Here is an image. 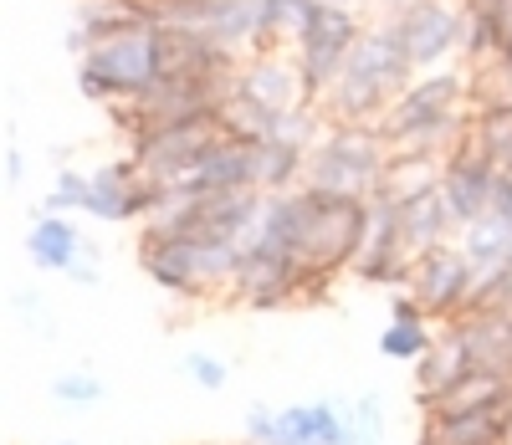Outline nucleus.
<instances>
[{"label": "nucleus", "mask_w": 512, "mask_h": 445, "mask_svg": "<svg viewBox=\"0 0 512 445\" xmlns=\"http://www.w3.org/2000/svg\"><path fill=\"white\" fill-rule=\"evenodd\" d=\"M466 369H472V353H466L456 323H446V333L415 359V394H420V399H431V394H441L446 384H456Z\"/></svg>", "instance_id": "nucleus-22"}, {"label": "nucleus", "mask_w": 512, "mask_h": 445, "mask_svg": "<svg viewBox=\"0 0 512 445\" xmlns=\"http://www.w3.org/2000/svg\"><path fill=\"white\" fill-rule=\"evenodd\" d=\"M441 169H446V154L441 149H395L390 154V164H384V174H379V200H395V205H405V200H420V195H431V190H441Z\"/></svg>", "instance_id": "nucleus-17"}, {"label": "nucleus", "mask_w": 512, "mask_h": 445, "mask_svg": "<svg viewBox=\"0 0 512 445\" xmlns=\"http://www.w3.org/2000/svg\"><path fill=\"white\" fill-rule=\"evenodd\" d=\"M159 82V36L154 21L118 26L93 41V52L77 62V87L93 103H134Z\"/></svg>", "instance_id": "nucleus-5"}, {"label": "nucleus", "mask_w": 512, "mask_h": 445, "mask_svg": "<svg viewBox=\"0 0 512 445\" xmlns=\"http://www.w3.org/2000/svg\"><path fill=\"white\" fill-rule=\"evenodd\" d=\"M221 118H195V123H169V128H154V133H139L134 139V164L159 185H175L180 174L221 139Z\"/></svg>", "instance_id": "nucleus-10"}, {"label": "nucleus", "mask_w": 512, "mask_h": 445, "mask_svg": "<svg viewBox=\"0 0 512 445\" xmlns=\"http://www.w3.org/2000/svg\"><path fill=\"white\" fill-rule=\"evenodd\" d=\"M62 445H77V440H62Z\"/></svg>", "instance_id": "nucleus-39"}, {"label": "nucleus", "mask_w": 512, "mask_h": 445, "mask_svg": "<svg viewBox=\"0 0 512 445\" xmlns=\"http://www.w3.org/2000/svg\"><path fill=\"white\" fill-rule=\"evenodd\" d=\"M497 164L466 139V128H461V139L446 149V169H441V200L451 205L456 215V226H472V220H482L492 210V190H497Z\"/></svg>", "instance_id": "nucleus-11"}, {"label": "nucleus", "mask_w": 512, "mask_h": 445, "mask_svg": "<svg viewBox=\"0 0 512 445\" xmlns=\"http://www.w3.org/2000/svg\"><path fill=\"white\" fill-rule=\"evenodd\" d=\"M88 200H93V174H77V169H62L57 174V185H52V195L41 200V210H88Z\"/></svg>", "instance_id": "nucleus-28"}, {"label": "nucleus", "mask_w": 512, "mask_h": 445, "mask_svg": "<svg viewBox=\"0 0 512 445\" xmlns=\"http://www.w3.org/2000/svg\"><path fill=\"white\" fill-rule=\"evenodd\" d=\"M405 287H410V297H415L431 318L456 323V318L466 313V297H472V287H477V266L466 261V251H461V246H451V241H446V246L425 251V256L410 266Z\"/></svg>", "instance_id": "nucleus-9"}, {"label": "nucleus", "mask_w": 512, "mask_h": 445, "mask_svg": "<svg viewBox=\"0 0 512 445\" xmlns=\"http://www.w3.org/2000/svg\"><path fill=\"white\" fill-rule=\"evenodd\" d=\"M21 174H26V154L11 144V149H6V180H21Z\"/></svg>", "instance_id": "nucleus-35"}, {"label": "nucleus", "mask_w": 512, "mask_h": 445, "mask_svg": "<svg viewBox=\"0 0 512 445\" xmlns=\"http://www.w3.org/2000/svg\"><path fill=\"white\" fill-rule=\"evenodd\" d=\"M431 343L436 338H431V328H425V323H395L390 318V328L379 333V353H384V359H420Z\"/></svg>", "instance_id": "nucleus-25"}, {"label": "nucleus", "mask_w": 512, "mask_h": 445, "mask_svg": "<svg viewBox=\"0 0 512 445\" xmlns=\"http://www.w3.org/2000/svg\"><path fill=\"white\" fill-rule=\"evenodd\" d=\"M359 36H364L359 11H344V6H328V0H323L318 21L308 26L303 47H297V67H303V82H308L313 103H318V98L328 93V87L338 82L344 62H349V57H354V47H359Z\"/></svg>", "instance_id": "nucleus-8"}, {"label": "nucleus", "mask_w": 512, "mask_h": 445, "mask_svg": "<svg viewBox=\"0 0 512 445\" xmlns=\"http://www.w3.org/2000/svg\"><path fill=\"white\" fill-rule=\"evenodd\" d=\"M379 6H390V11H400V6H405V0H379Z\"/></svg>", "instance_id": "nucleus-37"}, {"label": "nucleus", "mask_w": 512, "mask_h": 445, "mask_svg": "<svg viewBox=\"0 0 512 445\" xmlns=\"http://www.w3.org/2000/svg\"><path fill=\"white\" fill-rule=\"evenodd\" d=\"M461 26L466 6H456V0H405L400 11H390V31L400 36L415 72H431L451 52H461Z\"/></svg>", "instance_id": "nucleus-7"}, {"label": "nucleus", "mask_w": 512, "mask_h": 445, "mask_svg": "<svg viewBox=\"0 0 512 445\" xmlns=\"http://www.w3.org/2000/svg\"><path fill=\"white\" fill-rule=\"evenodd\" d=\"M461 52L472 57V67L477 62H487V57H497V36H492V21H487V11L477 6V0H466V26H461Z\"/></svg>", "instance_id": "nucleus-27"}, {"label": "nucleus", "mask_w": 512, "mask_h": 445, "mask_svg": "<svg viewBox=\"0 0 512 445\" xmlns=\"http://www.w3.org/2000/svg\"><path fill=\"white\" fill-rule=\"evenodd\" d=\"M410 246H405V231H400V205L395 200H369V231H364V246L354 256V272L364 282H405L410 277Z\"/></svg>", "instance_id": "nucleus-14"}, {"label": "nucleus", "mask_w": 512, "mask_h": 445, "mask_svg": "<svg viewBox=\"0 0 512 445\" xmlns=\"http://www.w3.org/2000/svg\"><path fill=\"white\" fill-rule=\"evenodd\" d=\"M492 21V36H497V57H512V0H477Z\"/></svg>", "instance_id": "nucleus-32"}, {"label": "nucleus", "mask_w": 512, "mask_h": 445, "mask_svg": "<svg viewBox=\"0 0 512 445\" xmlns=\"http://www.w3.org/2000/svg\"><path fill=\"white\" fill-rule=\"evenodd\" d=\"M410 82H415V62L405 57L400 36L384 21V26H364L354 57L344 62L338 82L318 103H323L328 123H379Z\"/></svg>", "instance_id": "nucleus-2"}, {"label": "nucleus", "mask_w": 512, "mask_h": 445, "mask_svg": "<svg viewBox=\"0 0 512 445\" xmlns=\"http://www.w3.org/2000/svg\"><path fill=\"white\" fill-rule=\"evenodd\" d=\"M349 430H354V445H379L384 440V405L379 394H359L349 405Z\"/></svg>", "instance_id": "nucleus-30"}, {"label": "nucleus", "mask_w": 512, "mask_h": 445, "mask_svg": "<svg viewBox=\"0 0 512 445\" xmlns=\"http://www.w3.org/2000/svg\"><path fill=\"white\" fill-rule=\"evenodd\" d=\"M487 215H497L507 226V236H512V174H497V190H492V210Z\"/></svg>", "instance_id": "nucleus-34"}, {"label": "nucleus", "mask_w": 512, "mask_h": 445, "mask_svg": "<svg viewBox=\"0 0 512 445\" xmlns=\"http://www.w3.org/2000/svg\"><path fill=\"white\" fill-rule=\"evenodd\" d=\"M139 6H154V0H139Z\"/></svg>", "instance_id": "nucleus-38"}, {"label": "nucleus", "mask_w": 512, "mask_h": 445, "mask_svg": "<svg viewBox=\"0 0 512 445\" xmlns=\"http://www.w3.org/2000/svg\"><path fill=\"white\" fill-rule=\"evenodd\" d=\"M369 231V200L359 195H328V190H282L267 195L262 220L251 231V246L287 251L308 266L313 277H333L354 266Z\"/></svg>", "instance_id": "nucleus-1"}, {"label": "nucleus", "mask_w": 512, "mask_h": 445, "mask_svg": "<svg viewBox=\"0 0 512 445\" xmlns=\"http://www.w3.org/2000/svg\"><path fill=\"white\" fill-rule=\"evenodd\" d=\"M256 164H262V190L282 195V190H303V169H308V149L292 139H262L256 144Z\"/></svg>", "instance_id": "nucleus-23"}, {"label": "nucleus", "mask_w": 512, "mask_h": 445, "mask_svg": "<svg viewBox=\"0 0 512 445\" xmlns=\"http://www.w3.org/2000/svg\"><path fill=\"white\" fill-rule=\"evenodd\" d=\"M272 425H277V410H267V405H251L246 410V435L256 445H272Z\"/></svg>", "instance_id": "nucleus-33"}, {"label": "nucleus", "mask_w": 512, "mask_h": 445, "mask_svg": "<svg viewBox=\"0 0 512 445\" xmlns=\"http://www.w3.org/2000/svg\"><path fill=\"white\" fill-rule=\"evenodd\" d=\"M512 394V379L507 374H492V369H466L456 384H446L441 394H431V399H420L425 405V415H477V410H492V405H502V399Z\"/></svg>", "instance_id": "nucleus-18"}, {"label": "nucleus", "mask_w": 512, "mask_h": 445, "mask_svg": "<svg viewBox=\"0 0 512 445\" xmlns=\"http://www.w3.org/2000/svg\"><path fill=\"white\" fill-rule=\"evenodd\" d=\"M246 246H216L195 236H144L139 266L154 277V287L175 297H200L210 287H231Z\"/></svg>", "instance_id": "nucleus-6"}, {"label": "nucleus", "mask_w": 512, "mask_h": 445, "mask_svg": "<svg viewBox=\"0 0 512 445\" xmlns=\"http://www.w3.org/2000/svg\"><path fill=\"white\" fill-rule=\"evenodd\" d=\"M456 333L472 353V369H492L512 379V313H497V307H482V313H461Z\"/></svg>", "instance_id": "nucleus-16"}, {"label": "nucleus", "mask_w": 512, "mask_h": 445, "mask_svg": "<svg viewBox=\"0 0 512 445\" xmlns=\"http://www.w3.org/2000/svg\"><path fill=\"white\" fill-rule=\"evenodd\" d=\"M103 394H108L103 379L88 374V369H72V374H57L52 379V399H57V405H98Z\"/></svg>", "instance_id": "nucleus-29"}, {"label": "nucleus", "mask_w": 512, "mask_h": 445, "mask_svg": "<svg viewBox=\"0 0 512 445\" xmlns=\"http://www.w3.org/2000/svg\"><path fill=\"white\" fill-rule=\"evenodd\" d=\"M420 445H512V394L477 415H425Z\"/></svg>", "instance_id": "nucleus-15"}, {"label": "nucleus", "mask_w": 512, "mask_h": 445, "mask_svg": "<svg viewBox=\"0 0 512 445\" xmlns=\"http://www.w3.org/2000/svg\"><path fill=\"white\" fill-rule=\"evenodd\" d=\"M472 108V77L451 72V67H431L415 72V82L390 103V113L379 118V128L390 133L395 149H451L466 128Z\"/></svg>", "instance_id": "nucleus-3"}, {"label": "nucleus", "mask_w": 512, "mask_h": 445, "mask_svg": "<svg viewBox=\"0 0 512 445\" xmlns=\"http://www.w3.org/2000/svg\"><path fill=\"white\" fill-rule=\"evenodd\" d=\"M482 307H497V313H512V256L497 266V272L477 277L472 297H466V313H482Z\"/></svg>", "instance_id": "nucleus-26"}, {"label": "nucleus", "mask_w": 512, "mask_h": 445, "mask_svg": "<svg viewBox=\"0 0 512 445\" xmlns=\"http://www.w3.org/2000/svg\"><path fill=\"white\" fill-rule=\"evenodd\" d=\"M461 251L477 266V277H487L512 256V236H507V226L497 215H482V220H472V226H461Z\"/></svg>", "instance_id": "nucleus-24"}, {"label": "nucleus", "mask_w": 512, "mask_h": 445, "mask_svg": "<svg viewBox=\"0 0 512 445\" xmlns=\"http://www.w3.org/2000/svg\"><path fill=\"white\" fill-rule=\"evenodd\" d=\"M236 87L262 103L267 113H292V108H313V93L303 82V67H297V52H251L241 62Z\"/></svg>", "instance_id": "nucleus-13"}, {"label": "nucleus", "mask_w": 512, "mask_h": 445, "mask_svg": "<svg viewBox=\"0 0 512 445\" xmlns=\"http://www.w3.org/2000/svg\"><path fill=\"white\" fill-rule=\"evenodd\" d=\"M400 231H405L410 256L420 261L425 251L446 246V236L456 231V215H451V205L441 200V190H431V195H420V200H405V205H400Z\"/></svg>", "instance_id": "nucleus-21"}, {"label": "nucleus", "mask_w": 512, "mask_h": 445, "mask_svg": "<svg viewBox=\"0 0 512 445\" xmlns=\"http://www.w3.org/2000/svg\"><path fill=\"white\" fill-rule=\"evenodd\" d=\"M390 154H395V144H390V133H384L379 123H328L318 133V144L308 149L303 185L308 190H328V195L374 200Z\"/></svg>", "instance_id": "nucleus-4"}, {"label": "nucleus", "mask_w": 512, "mask_h": 445, "mask_svg": "<svg viewBox=\"0 0 512 445\" xmlns=\"http://www.w3.org/2000/svg\"><path fill=\"white\" fill-rule=\"evenodd\" d=\"M169 190H185V195H221V190H262V164H256V144L251 139H231L221 133L175 185Z\"/></svg>", "instance_id": "nucleus-12"}, {"label": "nucleus", "mask_w": 512, "mask_h": 445, "mask_svg": "<svg viewBox=\"0 0 512 445\" xmlns=\"http://www.w3.org/2000/svg\"><path fill=\"white\" fill-rule=\"evenodd\" d=\"M328 6H344V11H364L369 0H328Z\"/></svg>", "instance_id": "nucleus-36"}, {"label": "nucleus", "mask_w": 512, "mask_h": 445, "mask_svg": "<svg viewBox=\"0 0 512 445\" xmlns=\"http://www.w3.org/2000/svg\"><path fill=\"white\" fill-rule=\"evenodd\" d=\"M88 251V241L77 236V226L67 215H57V210H47L31 226V236H26V256H31V266L36 272H72V261Z\"/></svg>", "instance_id": "nucleus-19"}, {"label": "nucleus", "mask_w": 512, "mask_h": 445, "mask_svg": "<svg viewBox=\"0 0 512 445\" xmlns=\"http://www.w3.org/2000/svg\"><path fill=\"white\" fill-rule=\"evenodd\" d=\"M185 374L200 384V389H210V394H216V389H226V364L216 359V353H190V359H185Z\"/></svg>", "instance_id": "nucleus-31"}, {"label": "nucleus", "mask_w": 512, "mask_h": 445, "mask_svg": "<svg viewBox=\"0 0 512 445\" xmlns=\"http://www.w3.org/2000/svg\"><path fill=\"white\" fill-rule=\"evenodd\" d=\"M323 0H262V36L256 52H297L308 26L318 21Z\"/></svg>", "instance_id": "nucleus-20"}]
</instances>
